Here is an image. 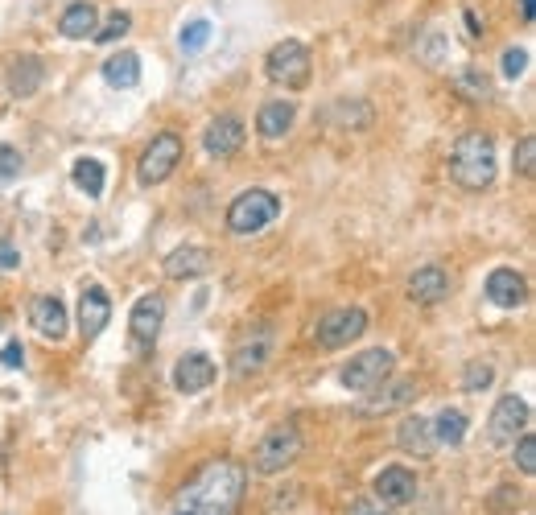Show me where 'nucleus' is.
<instances>
[{"instance_id": "obj_1", "label": "nucleus", "mask_w": 536, "mask_h": 515, "mask_svg": "<svg viewBox=\"0 0 536 515\" xmlns=\"http://www.w3.org/2000/svg\"><path fill=\"white\" fill-rule=\"evenodd\" d=\"M244 487H248V470L240 462H231V458L207 462L182 487V499H178L174 515H236L240 499H244Z\"/></svg>"}, {"instance_id": "obj_2", "label": "nucleus", "mask_w": 536, "mask_h": 515, "mask_svg": "<svg viewBox=\"0 0 536 515\" xmlns=\"http://www.w3.org/2000/svg\"><path fill=\"white\" fill-rule=\"evenodd\" d=\"M450 178L462 186V190H491L495 182V141L491 132H462L454 141V153H450Z\"/></svg>"}, {"instance_id": "obj_3", "label": "nucleus", "mask_w": 536, "mask_h": 515, "mask_svg": "<svg viewBox=\"0 0 536 515\" xmlns=\"http://www.w3.org/2000/svg\"><path fill=\"white\" fill-rule=\"evenodd\" d=\"M281 215V198L273 190H244L227 206V231L231 235H256Z\"/></svg>"}, {"instance_id": "obj_4", "label": "nucleus", "mask_w": 536, "mask_h": 515, "mask_svg": "<svg viewBox=\"0 0 536 515\" xmlns=\"http://www.w3.org/2000/svg\"><path fill=\"white\" fill-rule=\"evenodd\" d=\"M297 458H301V429H297V425H277V429H268V433L256 441L252 470L268 478V474L289 470Z\"/></svg>"}, {"instance_id": "obj_5", "label": "nucleus", "mask_w": 536, "mask_h": 515, "mask_svg": "<svg viewBox=\"0 0 536 515\" xmlns=\"http://www.w3.org/2000/svg\"><path fill=\"white\" fill-rule=\"evenodd\" d=\"M310 50L301 46L297 38H285V42H277L273 50L264 54V75H268V83H277V87H285V91H297V87H306L310 83Z\"/></svg>"}, {"instance_id": "obj_6", "label": "nucleus", "mask_w": 536, "mask_h": 515, "mask_svg": "<svg viewBox=\"0 0 536 515\" xmlns=\"http://www.w3.org/2000/svg\"><path fill=\"white\" fill-rule=\"evenodd\" d=\"M178 165H182V136L178 132H157L153 145L137 161V182L141 186H161Z\"/></svg>"}, {"instance_id": "obj_7", "label": "nucleus", "mask_w": 536, "mask_h": 515, "mask_svg": "<svg viewBox=\"0 0 536 515\" xmlns=\"http://www.w3.org/2000/svg\"><path fill=\"white\" fill-rule=\"evenodd\" d=\"M273 347H277V330L273 326H252L236 342V351H231V375H236V380L260 375L268 367V359H273Z\"/></svg>"}, {"instance_id": "obj_8", "label": "nucleus", "mask_w": 536, "mask_h": 515, "mask_svg": "<svg viewBox=\"0 0 536 515\" xmlns=\"http://www.w3.org/2000/svg\"><path fill=\"white\" fill-rule=\"evenodd\" d=\"M363 334H367V314L359 305H343V309H330V314L318 322L314 342L322 351H343V347H351V342L363 338Z\"/></svg>"}, {"instance_id": "obj_9", "label": "nucleus", "mask_w": 536, "mask_h": 515, "mask_svg": "<svg viewBox=\"0 0 536 515\" xmlns=\"http://www.w3.org/2000/svg\"><path fill=\"white\" fill-rule=\"evenodd\" d=\"M392 351H384V347H372V351H363V355H355L347 367H343V388L347 392H372V388H380L388 375H392Z\"/></svg>"}, {"instance_id": "obj_10", "label": "nucleus", "mask_w": 536, "mask_h": 515, "mask_svg": "<svg viewBox=\"0 0 536 515\" xmlns=\"http://www.w3.org/2000/svg\"><path fill=\"white\" fill-rule=\"evenodd\" d=\"M524 425H528V400L516 396V392L499 396L491 421H487V437H491V445H508V441H516L524 433Z\"/></svg>"}, {"instance_id": "obj_11", "label": "nucleus", "mask_w": 536, "mask_h": 515, "mask_svg": "<svg viewBox=\"0 0 536 515\" xmlns=\"http://www.w3.org/2000/svg\"><path fill=\"white\" fill-rule=\"evenodd\" d=\"M161 322H165V297L161 293H145L137 305H132V318H128V330H132V342L141 351H149L157 334H161Z\"/></svg>"}, {"instance_id": "obj_12", "label": "nucleus", "mask_w": 536, "mask_h": 515, "mask_svg": "<svg viewBox=\"0 0 536 515\" xmlns=\"http://www.w3.org/2000/svg\"><path fill=\"white\" fill-rule=\"evenodd\" d=\"M244 120L240 116H231V112H223V116H215L211 124H207V132H203V149L211 153V157H219V161H227V157H236L240 149H244Z\"/></svg>"}, {"instance_id": "obj_13", "label": "nucleus", "mask_w": 536, "mask_h": 515, "mask_svg": "<svg viewBox=\"0 0 536 515\" xmlns=\"http://www.w3.org/2000/svg\"><path fill=\"white\" fill-rule=\"evenodd\" d=\"M376 396L372 400H363L359 404V412L363 417H388V412H396V408H409L413 400H417V380H388L380 384V388H372Z\"/></svg>"}, {"instance_id": "obj_14", "label": "nucleus", "mask_w": 536, "mask_h": 515, "mask_svg": "<svg viewBox=\"0 0 536 515\" xmlns=\"http://www.w3.org/2000/svg\"><path fill=\"white\" fill-rule=\"evenodd\" d=\"M108 322H112V297H108V289L87 285L83 297H79V330H83V338L95 342L99 334H104Z\"/></svg>"}, {"instance_id": "obj_15", "label": "nucleus", "mask_w": 536, "mask_h": 515, "mask_svg": "<svg viewBox=\"0 0 536 515\" xmlns=\"http://www.w3.org/2000/svg\"><path fill=\"white\" fill-rule=\"evenodd\" d=\"M215 375H219V367H215L211 355H182L178 367H174V388H178L182 396L207 392V388L215 384Z\"/></svg>"}, {"instance_id": "obj_16", "label": "nucleus", "mask_w": 536, "mask_h": 515, "mask_svg": "<svg viewBox=\"0 0 536 515\" xmlns=\"http://www.w3.org/2000/svg\"><path fill=\"white\" fill-rule=\"evenodd\" d=\"M215 264V256L207 248H198V244H186V248H174L170 256H165V277L170 281H198V277H207Z\"/></svg>"}, {"instance_id": "obj_17", "label": "nucleus", "mask_w": 536, "mask_h": 515, "mask_svg": "<svg viewBox=\"0 0 536 515\" xmlns=\"http://www.w3.org/2000/svg\"><path fill=\"white\" fill-rule=\"evenodd\" d=\"M376 495L384 507H405L417 499V474L409 466H388L376 474Z\"/></svg>"}, {"instance_id": "obj_18", "label": "nucleus", "mask_w": 536, "mask_h": 515, "mask_svg": "<svg viewBox=\"0 0 536 515\" xmlns=\"http://www.w3.org/2000/svg\"><path fill=\"white\" fill-rule=\"evenodd\" d=\"M409 297L417 305H438L450 297V272L442 264H425L409 277Z\"/></svg>"}, {"instance_id": "obj_19", "label": "nucleus", "mask_w": 536, "mask_h": 515, "mask_svg": "<svg viewBox=\"0 0 536 515\" xmlns=\"http://www.w3.org/2000/svg\"><path fill=\"white\" fill-rule=\"evenodd\" d=\"M487 297L499 309H520L528 301V281L520 277L516 268H495L487 277Z\"/></svg>"}, {"instance_id": "obj_20", "label": "nucleus", "mask_w": 536, "mask_h": 515, "mask_svg": "<svg viewBox=\"0 0 536 515\" xmlns=\"http://www.w3.org/2000/svg\"><path fill=\"white\" fill-rule=\"evenodd\" d=\"M42 79H46L42 58H33V54H17V58H9V75H5V83H9V95H13V99H29L33 91L42 87Z\"/></svg>"}, {"instance_id": "obj_21", "label": "nucleus", "mask_w": 536, "mask_h": 515, "mask_svg": "<svg viewBox=\"0 0 536 515\" xmlns=\"http://www.w3.org/2000/svg\"><path fill=\"white\" fill-rule=\"evenodd\" d=\"M29 322H33V330H38L42 338H54V342H58V338L66 334V305H62V297H54V293L33 297Z\"/></svg>"}, {"instance_id": "obj_22", "label": "nucleus", "mask_w": 536, "mask_h": 515, "mask_svg": "<svg viewBox=\"0 0 536 515\" xmlns=\"http://www.w3.org/2000/svg\"><path fill=\"white\" fill-rule=\"evenodd\" d=\"M297 120V103L293 99H268L260 103V112H256V132L264 136V141H281V136L293 128Z\"/></svg>"}, {"instance_id": "obj_23", "label": "nucleus", "mask_w": 536, "mask_h": 515, "mask_svg": "<svg viewBox=\"0 0 536 515\" xmlns=\"http://www.w3.org/2000/svg\"><path fill=\"white\" fill-rule=\"evenodd\" d=\"M95 29H99V9L91 5V0H71V5L62 9V17H58V33L62 38H71V42L91 38Z\"/></svg>"}, {"instance_id": "obj_24", "label": "nucleus", "mask_w": 536, "mask_h": 515, "mask_svg": "<svg viewBox=\"0 0 536 515\" xmlns=\"http://www.w3.org/2000/svg\"><path fill=\"white\" fill-rule=\"evenodd\" d=\"M396 445L405 450L409 458H429L433 450H438V441H433V429L425 417H405L396 429Z\"/></svg>"}, {"instance_id": "obj_25", "label": "nucleus", "mask_w": 536, "mask_h": 515, "mask_svg": "<svg viewBox=\"0 0 536 515\" xmlns=\"http://www.w3.org/2000/svg\"><path fill=\"white\" fill-rule=\"evenodd\" d=\"M450 87H454L466 103H487V99L495 95V83H491V75L483 71V66H462V71L450 79Z\"/></svg>"}, {"instance_id": "obj_26", "label": "nucleus", "mask_w": 536, "mask_h": 515, "mask_svg": "<svg viewBox=\"0 0 536 515\" xmlns=\"http://www.w3.org/2000/svg\"><path fill=\"white\" fill-rule=\"evenodd\" d=\"M104 79H108V87H120V91L137 87V83H141V58L132 54V50L112 54V58L104 62Z\"/></svg>"}, {"instance_id": "obj_27", "label": "nucleus", "mask_w": 536, "mask_h": 515, "mask_svg": "<svg viewBox=\"0 0 536 515\" xmlns=\"http://www.w3.org/2000/svg\"><path fill=\"white\" fill-rule=\"evenodd\" d=\"M429 429H433V441L438 445H462L466 441V412L442 408L438 421H429Z\"/></svg>"}, {"instance_id": "obj_28", "label": "nucleus", "mask_w": 536, "mask_h": 515, "mask_svg": "<svg viewBox=\"0 0 536 515\" xmlns=\"http://www.w3.org/2000/svg\"><path fill=\"white\" fill-rule=\"evenodd\" d=\"M71 178H75V186H79L87 198H99V194H104V182H108L104 161H95V157H79L75 169H71Z\"/></svg>"}, {"instance_id": "obj_29", "label": "nucleus", "mask_w": 536, "mask_h": 515, "mask_svg": "<svg viewBox=\"0 0 536 515\" xmlns=\"http://www.w3.org/2000/svg\"><path fill=\"white\" fill-rule=\"evenodd\" d=\"M495 384V367L487 363V359H475V363H466V371H462V388L471 392V396H479V392H487Z\"/></svg>"}, {"instance_id": "obj_30", "label": "nucleus", "mask_w": 536, "mask_h": 515, "mask_svg": "<svg viewBox=\"0 0 536 515\" xmlns=\"http://www.w3.org/2000/svg\"><path fill=\"white\" fill-rule=\"evenodd\" d=\"M128 29H132V17H128L124 9H116V13H108V21H104V25H99V29L91 33V38L108 46V42H120V38H124V33H128Z\"/></svg>"}, {"instance_id": "obj_31", "label": "nucleus", "mask_w": 536, "mask_h": 515, "mask_svg": "<svg viewBox=\"0 0 536 515\" xmlns=\"http://www.w3.org/2000/svg\"><path fill=\"white\" fill-rule=\"evenodd\" d=\"M512 165H516V174H520V178H532V174H536V136H532V132L516 141Z\"/></svg>"}, {"instance_id": "obj_32", "label": "nucleus", "mask_w": 536, "mask_h": 515, "mask_svg": "<svg viewBox=\"0 0 536 515\" xmlns=\"http://www.w3.org/2000/svg\"><path fill=\"white\" fill-rule=\"evenodd\" d=\"M211 42V21H190V25H182V50L186 54H198Z\"/></svg>"}, {"instance_id": "obj_33", "label": "nucleus", "mask_w": 536, "mask_h": 515, "mask_svg": "<svg viewBox=\"0 0 536 515\" xmlns=\"http://www.w3.org/2000/svg\"><path fill=\"white\" fill-rule=\"evenodd\" d=\"M512 445H516V466L524 474H536V437L532 433H520Z\"/></svg>"}, {"instance_id": "obj_34", "label": "nucleus", "mask_w": 536, "mask_h": 515, "mask_svg": "<svg viewBox=\"0 0 536 515\" xmlns=\"http://www.w3.org/2000/svg\"><path fill=\"white\" fill-rule=\"evenodd\" d=\"M21 178V153L13 145H0V186Z\"/></svg>"}, {"instance_id": "obj_35", "label": "nucleus", "mask_w": 536, "mask_h": 515, "mask_svg": "<svg viewBox=\"0 0 536 515\" xmlns=\"http://www.w3.org/2000/svg\"><path fill=\"white\" fill-rule=\"evenodd\" d=\"M524 503V491L516 487H495V495L487 499V511H516Z\"/></svg>"}, {"instance_id": "obj_36", "label": "nucleus", "mask_w": 536, "mask_h": 515, "mask_svg": "<svg viewBox=\"0 0 536 515\" xmlns=\"http://www.w3.org/2000/svg\"><path fill=\"white\" fill-rule=\"evenodd\" d=\"M528 71V50H504V79H520Z\"/></svg>"}, {"instance_id": "obj_37", "label": "nucleus", "mask_w": 536, "mask_h": 515, "mask_svg": "<svg viewBox=\"0 0 536 515\" xmlns=\"http://www.w3.org/2000/svg\"><path fill=\"white\" fill-rule=\"evenodd\" d=\"M347 515H388V507L380 499H359V503H351Z\"/></svg>"}, {"instance_id": "obj_38", "label": "nucleus", "mask_w": 536, "mask_h": 515, "mask_svg": "<svg viewBox=\"0 0 536 515\" xmlns=\"http://www.w3.org/2000/svg\"><path fill=\"white\" fill-rule=\"evenodd\" d=\"M0 363H5V367H21V363H25V351H21V342H17V338L5 342V351H0Z\"/></svg>"}, {"instance_id": "obj_39", "label": "nucleus", "mask_w": 536, "mask_h": 515, "mask_svg": "<svg viewBox=\"0 0 536 515\" xmlns=\"http://www.w3.org/2000/svg\"><path fill=\"white\" fill-rule=\"evenodd\" d=\"M462 21H466V38H471V42H479V38H483V25H479L475 9H462Z\"/></svg>"}, {"instance_id": "obj_40", "label": "nucleus", "mask_w": 536, "mask_h": 515, "mask_svg": "<svg viewBox=\"0 0 536 515\" xmlns=\"http://www.w3.org/2000/svg\"><path fill=\"white\" fill-rule=\"evenodd\" d=\"M17 264H21V256L5 244V239H0V272H9V268H17Z\"/></svg>"}, {"instance_id": "obj_41", "label": "nucleus", "mask_w": 536, "mask_h": 515, "mask_svg": "<svg viewBox=\"0 0 536 515\" xmlns=\"http://www.w3.org/2000/svg\"><path fill=\"white\" fill-rule=\"evenodd\" d=\"M520 17H524V25L536 21V0H520Z\"/></svg>"}]
</instances>
